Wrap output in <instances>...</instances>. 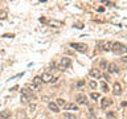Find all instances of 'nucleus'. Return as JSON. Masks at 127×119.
I'll return each mask as SVG.
<instances>
[{
    "mask_svg": "<svg viewBox=\"0 0 127 119\" xmlns=\"http://www.w3.org/2000/svg\"><path fill=\"white\" fill-rule=\"evenodd\" d=\"M102 50H103V52H109V50H111V42H109V41L102 42Z\"/></svg>",
    "mask_w": 127,
    "mask_h": 119,
    "instance_id": "nucleus-13",
    "label": "nucleus"
},
{
    "mask_svg": "<svg viewBox=\"0 0 127 119\" xmlns=\"http://www.w3.org/2000/svg\"><path fill=\"white\" fill-rule=\"evenodd\" d=\"M50 67H52V69L54 70L56 67H57V65H56V62H52V63H50Z\"/></svg>",
    "mask_w": 127,
    "mask_h": 119,
    "instance_id": "nucleus-29",
    "label": "nucleus"
},
{
    "mask_svg": "<svg viewBox=\"0 0 127 119\" xmlns=\"http://www.w3.org/2000/svg\"><path fill=\"white\" fill-rule=\"evenodd\" d=\"M70 46L74 48L78 52H86L87 50V45L86 44H81V42H73V44H70Z\"/></svg>",
    "mask_w": 127,
    "mask_h": 119,
    "instance_id": "nucleus-2",
    "label": "nucleus"
},
{
    "mask_svg": "<svg viewBox=\"0 0 127 119\" xmlns=\"http://www.w3.org/2000/svg\"><path fill=\"white\" fill-rule=\"evenodd\" d=\"M90 97L95 101V99H99V94H98V93H91V94H90Z\"/></svg>",
    "mask_w": 127,
    "mask_h": 119,
    "instance_id": "nucleus-23",
    "label": "nucleus"
},
{
    "mask_svg": "<svg viewBox=\"0 0 127 119\" xmlns=\"http://www.w3.org/2000/svg\"><path fill=\"white\" fill-rule=\"evenodd\" d=\"M89 85H90V89H91V90H95V87H97V82H95V81H91Z\"/></svg>",
    "mask_w": 127,
    "mask_h": 119,
    "instance_id": "nucleus-21",
    "label": "nucleus"
},
{
    "mask_svg": "<svg viewBox=\"0 0 127 119\" xmlns=\"http://www.w3.org/2000/svg\"><path fill=\"white\" fill-rule=\"evenodd\" d=\"M126 52H127V48H126Z\"/></svg>",
    "mask_w": 127,
    "mask_h": 119,
    "instance_id": "nucleus-32",
    "label": "nucleus"
},
{
    "mask_svg": "<svg viewBox=\"0 0 127 119\" xmlns=\"http://www.w3.org/2000/svg\"><path fill=\"white\" fill-rule=\"evenodd\" d=\"M74 27H75V28H78V29H81V28H83V25H82L81 23H75V24H74Z\"/></svg>",
    "mask_w": 127,
    "mask_h": 119,
    "instance_id": "nucleus-27",
    "label": "nucleus"
},
{
    "mask_svg": "<svg viewBox=\"0 0 127 119\" xmlns=\"http://www.w3.org/2000/svg\"><path fill=\"white\" fill-rule=\"evenodd\" d=\"M41 83H42L41 77H38V75H37V77L33 78V86L34 87H40V86H41Z\"/></svg>",
    "mask_w": 127,
    "mask_h": 119,
    "instance_id": "nucleus-14",
    "label": "nucleus"
},
{
    "mask_svg": "<svg viewBox=\"0 0 127 119\" xmlns=\"http://www.w3.org/2000/svg\"><path fill=\"white\" fill-rule=\"evenodd\" d=\"M64 118H65V119H77L73 114H69V113H65V114H64Z\"/></svg>",
    "mask_w": 127,
    "mask_h": 119,
    "instance_id": "nucleus-19",
    "label": "nucleus"
},
{
    "mask_svg": "<svg viewBox=\"0 0 127 119\" xmlns=\"http://www.w3.org/2000/svg\"><path fill=\"white\" fill-rule=\"evenodd\" d=\"M9 117H11V113L8 110L0 111V119H9Z\"/></svg>",
    "mask_w": 127,
    "mask_h": 119,
    "instance_id": "nucleus-11",
    "label": "nucleus"
},
{
    "mask_svg": "<svg viewBox=\"0 0 127 119\" xmlns=\"http://www.w3.org/2000/svg\"><path fill=\"white\" fill-rule=\"evenodd\" d=\"M65 103H66V102H65V101H64V99H62V98H58V99H57V101H56V105H57L58 107H60V106H65Z\"/></svg>",
    "mask_w": 127,
    "mask_h": 119,
    "instance_id": "nucleus-18",
    "label": "nucleus"
},
{
    "mask_svg": "<svg viewBox=\"0 0 127 119\" xmlns=\"http://www.w3.org/2000/svg\"><path fill=\"white\" fill-rule=\"evenodd\" d=\"M34 110H36V105H34V103H29V111L33 113Z\"/></svg>",
    "mask_w": 127,
    "mask_h": 119,
    "instance_id": "nucleus-24",
    "label": "nucleus"
},
{
    "mask_svg": "<svg viewBox=\"0 0 127 119\" xmlns=\"http://www.w3.org/2000/svg\"><path fill=\"white\" fill-rule=\"evenodd\" d=\"M111 50L115 54H122L123 52H126V46L121 42H114V44H111Z\"/></svg>",
    "mask_w": 127,
    "mask_h": 119,
    "instance_id": "nucleus-1",
    "label": "nucleus"
},
{
    "mask_svg": "<svg viewBox=\"0 0 127 119\" xmlns=\"http://www.w3.org/2000/svg\"><path fill=\"white\" fill-rule=\"evenodd\" d=\"M4 19H7V11H0V20H4Z\"/></svg>",
    "mask_w": 127,
    "mask_h": 119,
    "instance_id": "nucleus-20",
    "label": "nucleus"
},
{
    "mask_svg": "<svg viewBox=\"0 0 127 119\" xmlns=\"http://www.w3.org/2000/svg\"><path fill=\"white\" fill-rule=\"evenodd\" d=\"M20 99H21L23 103H28V101H29V98H28V97H24V95H21V98H20Z\"/></svg>",
    "mask_w": 127,
    "mask_h": 119,
    "instance_id": "nucleus-25",
    "label": "nucleus"
},
{
    "mask_svg": "<svg viewBox=\"0 0 127 119\" xmlns=\"http://www.w3.org/2000/svg\"><path fill=\"white\" fill-rule=\"evenodd\" d=\"M49 25H56V27H62V23H61V21H56V20H52V21H49Z\"/></svg>",
    "mask_w": 127,
    "mask_h": 119,
    "instance_id": "nucleus-17",
    "label": "nucleus"
},
{
    "mask_svg": "<svg viewBox=\"0 0 127 119\" xmlns=\"http://www.w3.org/2000/svg\"><path fill=\"white\" fill-rule=\"evenodd\" d=\"M83 85H85V81H78V83H77L78 87H81V86H83Z\"/></svg>",
    "mask_w": 127,
    "mask_h": 119,
    "instance_id": "nucleus-28",
    "label": "nucleus"
},
{
    "mask_svg": "<svg viewBox=\"0 0 127 119\" xmlns=\"http://www.w3.org/2000/svg\"><path fill=\"white\" fill-rule=\"evenodd\" d=\"M16 119H27L25 110H17L16 111Z\"/></svg>",
    "mask_w": 127,
    "mask_h": 119,
    "instance_id": "nucleus-7",
    "label": "nucleus"
},
{
    "mask_svg": "<svg viewBox=\"0 0 127 119\" xmlns=\"http://www.w3.org/2000/svg\"><path fill=\"white\" fill-rule=\"evenodd\" d=\"M64 109H65V110H74V111H77V110H78V107L75 106L74 103H65Z\"/></svg>",
    "mask_w": 127,
    "mask_h": 119,
    "instance_id": "nucleus-12",
    "label": "nucleus"
},
{
    "mask_svg": "<svg viewBox=\"0 0 127 119\" xmlns=\"http://www.w3.org/2000/svg\"><path fill=\"white\" fill-rule=\"evenodd\" d=\"M103 4H106V5H114V3H111V1H103Z\"/></svg>",
    "mask_w": 127,
    "mask_h": 119,
    "instance_id": "nucleus-30",
    "label": "nucleus"
},
{
    "mask_svg": "<svg viewBox=\"0 0 127 119\" xmlns=\"http://www.w3.org/2000/svg\"><path fill=\"white\" fill-rule=\"evenodd\" d=\"M52 78H53V77H52V74H49V73H44L42 75H41V79H42V82H50L52 81Z\"/></svg>",
    "mask_w": 127,
    "mask_h": 119,
    "instance_id": "nucleus-10",
    "label": "nucleus"
},
{
    "mask_svg": "<svg viewBox=\"0 0 127 119\" xmlns=\"http://www.w3.org/2000/svg\"><path fill=\"white\" fill-rule=\"evenodd\" d=\"M107 70H109L110 73H118V71H119L118 66H117V63H114V62L109 63V66H107Z\"/></svg>",
    "mask_w": 127,
    "mask_h": 119,
    "instance_id": "nucleus-6",
    "label": "nucleus"
},
{
    "mask_svg": "<svg viewBox=\"0 0 127 119\" xmlns=\"http://www.w3.org/2000/svg\"><path fill=\"white\" fill-rule=\"evenodd\" d=\"M107 66H109V63H107L105 60H102V61H101V67H102V69H106Z\"/></svg>",
    "mask_w": 127,
    "mask_h": 119,
    "instance_id": "nucleus-22",
    "label": "nucleus"
},
{
    "mask_svg": "<svg viewBox=\"0 0 127 119\" xmlns=\"http://www.w3.org/2000/svg\"><path fill=\"white\" fill-rule=\"evenodd\" d=\"M89 74H90V77H93V78H99L101 77V71H99V69H91L89 71Z\"/></svg>",
    "mask_w": 127,
    "mask_h": 119,
    "instance_id": "nucleus-9",
    "label": "nucleus"
},
{
    "mask_svg": "<svg viewBox=\"0 0 127 119\" xmlns=\"http://www.w3.org/2000/svg\"><path fill=\"white\" fill-rule=\"evenodd\" d=\"M110 105H111V101H110V99H106V98H103V99H102V102H101V107H102L103 110H105L107 106H110Z\"/></svg>",
    "mask_w": 127,
    "mask_h": 119,
    "instance_id": "nucleus-16",
    "label": "nucleus"
},
{
    "mask_svg": "<svg viewBox=\"0 0 127 119\" xmlns=\"http://www.w3.org/2000/svg\"><path fill=\"white\" fill-rule=\"evenodd\" d=\"M70 65H71L70 58H67V57H62L61 58V66L62 67H65V69H66V67H69Z\"/></svg>",
    "mask_w": 127,
    "mask_h": 119,
    "instance_id": "nucleus-5",
    "label": "nucleus"
},
{
    "mask_svg": "<svg viewBox=\"0 0 127 119\" xmlns=\"http://www.w3.org/2000/svg\"><path fill=\"white\" fill-rule=\"evenodd\" d=\"M122 61H123V62H127V56H123V57H122Z\"/></svg>",
    "mask_w": 127,
    "mask_h": 119,
    "instance_id": "nucleus-31",
    "label": "nucleus"
},
{
    "mask_svg": "<svg viewBox=\"0 0 127 119\" xmlns=\"http://www.w3.org/2000/svg\"><path fill=\"white\" fill-rule=\"evenodd\" d=\"M49 110L53 111V113H58V111H60V107L56 105L54 102H50V103H49Z\"/></svg>",
    "mask_w": 127,
    "mask_h": 119,
    "instance_id": "nucleus-15",
    "label": "nucleus"
},
{
    "mask_svg": "<svg viewBox=\"0 0 127 119\" xmlns=\"http://www.w3.org/2000/svg\"><path fill=\"white\" fill-rule=\"evenodd\" d=\"M21 95H24V97H28V98H32L33 97V90H29L28 87H23L21 89Z\"/></svg>",
    "mask_w": 127,
    "mask_h": 119,
    "instance_id": "nucleus-4",
    "label": "nucleus"
},
{
    "mask_svg": "<svg viewBox=\"0 0 127 119\" xmlns=\"http://www.w3.org/2000/svg\"><path fill=\"white\" fill-rule=\"evenodd\" d=\"M75 101H77L78 105H86L87 98H86V95L83 93H78L77 95H75Z\"/></svg>",
    "mask_w": 127,
    "mask_h": 119,
    "instance_id": "nucleus-3",
    "label": "nucleus"
},
{
    "mask_svg": "<svg viewBox=\"0 0 127 119\" xmlns=\"http://www.w3.org/2000/svg\"><path fill=\"white\" fill-rule=\"evenodd\" d=\"M114 94L115 95H121L122 94V86H121V83H118V82L114 83Z\"/></svg>",
    "mask_w": 127,
    "mask_h": 119,
    "instance_id": "nucleus-8",
    "label": "nucleus"
},
{
    "mask_svg": "<svg viewBox=\"0 0 127 119\" xmlns=\"http://www.w3.org/2000/svg\"><path fill=\"white\" fill-rule=\"evenodd\" d=\"M102 90L105 91V93H107V91H109V86H107L106 83H102Z\"/></svg>",
    "mask_w": 127,
    "mask_h": 119,
    "instance_id": "nucleus-26",
    "label": "nucleus"
}]
</instances>
